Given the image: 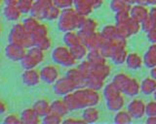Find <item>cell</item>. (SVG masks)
<instances>
[{"instance_id":"cell-50","label":"cell","mask_w":156,"mask_h":124,"mask_svg":"<svg viewBox=\"0 0 156 124\" xmlns=\"http://www.w3.org/2000/svg\"><path fill=\"white\" fill-rule=\"evenodd\" d=\"M150 77H152L153 79L156 80V66H155V67H152V68H151V71H150Z\"/></svg>"},{"instance_id":"cell-32","label":"cell","mask_w":156,"mask_h":124,"mask_svg":"<svg viewBox=\"0 0 156 124\" xmlns=\"http://www.w3.org/2000/svg\"><path fill=\"white\" fill-rule=\"evenodd\" d=\"M23 24L27 28V30L32 34V33L36 30V28L39 26L40 22H39V18L30 15V17L24 18V21H23Z\"/></svg>"},{"instance_id":"cell-19","label":"cell","mask_w":156,"mask_h":124,"mask_svg":"<svg viewBox=\"0 0 156 124\" xmlns=\"http://www.w3.org/2000/svg\"><path fill=\"white\" fill-rule=\"evenodd\" d=\"M105 102H106V107L109 111L117 112V111H119V109H122V108H123L125 104V100L122 93H120L113 98L106 100Z\"/></svg>"},{"instance_id":"cell-39","label":"cell","mask_w":156,"mask_h":124,"mask_svg":"<svg viewBox=\"0 0 156 124\" xmlns=\"http://www.w3.org/2000/svg\"><path fill=\"white\" fill-rule=\"evenodd\" d=\"M33 4H34L33 0H19L17 5L23 14H28V13L30 14Z\"/></svg>"},{"instance_id":"cell-2","label":"cell","mask_w":156,"mask_h":124,"mask_svg":"<svg viewBox=\"0 0 156 124\" xmlns=\"http://www.w3.org/2000/svg\"><path fill=\"white\" fill-rule=\"evenodd\" d=\"M73 95L76 99L78 108L84 109L89 106H97L100 103V94L98 90L88 86L78 87L73 91Z\"/></svg>"},{"instance_id":"cell-34","label":"cell","mask_w":156,"mask_h":124,"mask_svg":"<svg viewBox=\"0 0 156 124\" xmlns=\"http://www.w3.org/2000/svg\"><path fill=\"white\" fill-rule=\"evenodd\" d=\"M42 122L45 124H60L63 122V117L55 113L50 112L45 116L42 117Z\"/></svg>"},{"instance_id":"cell-25","label":"cell","mask_w":156,"mask_h":124,"mask_svg":"<svg viewBox=\"0 0 156 124\" xmlns=\"http://www.w3.org/2000/svg\"><path fill=\"white\" fill-rule=\"evenodd\" d=\"M127 55H128V54H127L125 47L121 46L119 47H117V49L113 51V54H112V55L110 56V58L112 59V61H113L115 64L120 65V64H123L126 62Z\"/></svg>"},{"instance_id":"cell-41","label":"cell","mask_w":156,"mask_h":124,"mask_svg":"<svg viewBox=\"0 0 156 124\" xmlns=\"http://www.w3.org/2000/svg\"><path fill=\"white\" fill-rule=\"evenodd\" d=\"M140 24H141V28L147 32V31L152 29V28L156 27V21L148 16L143 22L140 23Z\"/></svg>"},{"instance_id":"cell-21","label":"cell","mask_w":156,"mask_h":124,"mask_svg":"<svg viewBox=\"0 0 156 124\" xmlns=\"http://www.w3.org/2000/svg\"><path fill=\"white\" fill-rule=\"evenodd\" d=\"M71 51L72 55L74 56V58L76 60H82L87 57L88 54H89V49L87 47V46L84 43H80L75 46H73L69 47Z\"/></svg>"},{"instance_id":"cell-24","label":"cell","mask_w":156,"mask_h":124,"mask_svg":"<svg viewBox=\"0 0 156 124\" xmlns=\"http://www.w3.org/2000/svg\"><path fill=\"white\" fill-rule=\"evenodd\" d=\"M63 43L68 47H71L77 44H80V43H82V41L79 33L75 32L74 30H71L65 32V34H63Z\"/></svg>"},{"instance_id":"cell-18","label":"cell","mask_w":156,"mask_h":124,"mask_svg":"<svg viewBox=\"0 0 156 124\" xmlns=\"http://www.w3.org/2000/svg\"><path fill=\"white\" fill-rule=\"evenodd\" d=\"M144 63L150 69L156 66V43L151 45L146 51L144 55Z\"/></svg>"},{"instance_id":"cell-11","label":"cell","mask_w":156,"mask_h":124,"mask_svg":"<svg viewBox=\"0 0 156 124\" xmlns=\"http://www.w3.org/2000/svg\"><path fill=\"white\" fill-rule=\"evenodd\" d=\"M130 16L135 21L141 23L149 16V11L146 9L144 5L136 4V5H134L130 9Z\"/></svg>"},{"instance_id":"cell-36","label":"cell","mask_w":156,"mask_h":124,"mask_svg":"<svg viewBox=\"0 0 156 124\" xmlns=\"http://www.w3.org/2000/svg\"><path fill=\"white\" fill-rule=\"evenodd\" d=\"M44 51H45L41 50L40 47H38L36 46H32V47H28V49H27V52H28V54H30L34 57V58H35L39 62V64L42 63L44 58H45Z\"/></svg>"},{"instance_id":"cell-46","label":"cell","mask_w":156,"mask_h":124,"mask_svg":"<svg viewBox=\"0 0 156 124\" xmlns=\"http://www.w3.org/2000/svg\"><path fill=\"white\" fill-rule=\"evenodd\" d=\"M7 109H8V108H7L6 103L2 101V100H0V114H4L7 112Z\"/></svg>"},{"instance_id":"cell-45","label":"cell","mask_w":156,"mask_h":124,"mask_svg":"<svg viewBox=\"0 0 156 124\" xmlns=\"http://www.w3.org/2000/svg\"><path fill=\"white\" fill-rule=\"evenodd\" d=\"M62 123H85L83 121V119H77V118H73V117H68L66 119H63Z\"/></svg>"},{"instance_id":"cell-31","label":"cell","mask_w":156,"mask_h":124,"mask_svg":"<svg viewBox=\"0 0 156 124\" xmlns=\"http://www.w3.org/2000/svg\"><path fill=\"white\" fill-rule=\"evenodd\" d=\"M132 116L128 111H123V109H119L117 111L115 116H114V122L115 123H119V124H123V123H130L132 122Z\"/></svg>"},{"instance_id":"cell-10","label":"cell","mask_w":156,"mask_h":124,"mask_svg":"<svg viewBox=\"0 0 156 124\" xmlns=\"http://www.w3.org/2000/svg\"><path fill=\"white\" fill-rule=\"evenodd\" d=\"M21 119L22 123L26 124H38L42 122L41 117L38 116L37 113L34 111L33 108H27L21 113Z\"/></svg>"},{"instance_id":"cell-53","label":"cell","mask_w":156,"mask_h":124,"mask_svg":"<svg viewBox=\"0 0 156 124\" xmlns=\"http://www.w3.org/2000/svg\"><path fill=\"white\" fill-rule=\"evenodd\" d=\"M153 95H154V99L156 100V90H155V91H154V93H153Z\"/></svg>"},{"instance_id":"cell-40","label":"cell","mask_w":156,"mask_h":124,"mask_svg":"<svg viewBox=\"0 0 156 124\" xmlns=\"http://www.w3.org/2000/svg\"><path fill=\"white\" fill-rule=\"evenodd\" d=\"M3 122L7 124H20L22 123V119L21 116L16 113H10L4 117Z\"/></svg>"},{"instance_id":"cell-6","label":"cell","mask_w":156,"mask_h":124,"mask_svg":"<svg viewBox=\"0 0 156 124\" xmlns=\"http://www.w3.org/2000/svg\"><path fill=\"white\" fill-rule=\"evenodd\" d=\"M27 49L26 47H23L20 44H16V43L9 42V44L5 47V55L7 56V58L15 61V62H20L23 56L27 54Z\"/></svg>"},{"instance_id":"cell-27","label":"cell","mask_w":156,"mask_h":124,"mask_svg":"<svg viewBox=\"0 0 156 124\" xmlns=\"http://www.w3.org/2000/svg\"><path fill=\"white\" fill-rule=\"evenodd\" d=\"M109 73H110V67L106 64V62L105 63H102V64L95 65V66L92 65V73L91 74H94L101 79L105 80V78L108 77Z\"/></svg>"},{"instance_id":"cell-44","label":"cell","mask_w":156,"mask_h":124,"mask_svg":"<svg viewBox=\"0 0 156 124\" xmlns=\"http://www.w3.org/2000/svg\"><path fill=\"white\" fill-rule=\"evenodd\" d=\"M147 38H148L149 42H151L152 44H155L156 43V27L147 31Z\"/></svg>"},{"instance_id":"cell-15","label":"cell","mask_w":156,"mask_h":124,"mask_svg":"<svg viewBox=\"0 0 156 124\" xmlns=\"http://www.w3.org/2000/svg\"><path fill=\"white\" fill-rule=\"evenodd\" d=\"M32 108L34 111L37 113L39 116L43 117L51 112V103L49 102L47 99L41 98L34 102Z\"/></svg>"},{"instance_id":"cell-55","label":"cell","mask_w":156,"mask_h":124,"mask_svg":"<svg viewBox=\"0 0 156 124\" xmlns=\"http://www.w3.org/2000/svg\"><path fill=\"white\" fill-rule=\"evenodd\" d=\"M1 2H2V0H0V4H1Z\"/></svg>"},{"instance_id":"cell-28","label":"cell","mask_w":156,"mask_h":124,"mask_svg":"<svg viewBox=\"0 0 156 124\" xmlns=\"http://www.w3.org/2000/svg\"><path fill=\"white\" fill-rule=\"evenodd\" d=\"M120 93H122L120 91V89L117 87L112 82L105 84V86L102 87V94H104V97L105 99V101L108 99H111V98L117 96V95L120 94Z\"/></svg>"},{"instance_id":"cell-13","label":"cell","mask_w":156,"mask_h":124,"mask_svg":"<svg viewBox=\"0 0 156 124\" xmlns=\"http://www.w3.org/2000/svg\"><path fill=\"white\" fill-rule=\"evenodd\" d=\"M22 14L18 5H5L3 8V16L9 21H18Z\"/></svg>"},{"instance_id":"cell-52","label":"cell","mask_w":156,"mask_h":124,"mask_svg":"<svg viewBox=\"0 0 156 124\" xmlns=\"http://www.w3.org/2000/svg\"><path fill=\"white\" fill-rule=\"evenodd\" d=\"M147 4H150V5H156V0H147Z\"/></svg>"},{"instance_id":"cell-42","label":"cell","mask_w":156,"mask_h":124,"mask_svg":"<svg viewBox=\"0 0 156 124\" xmlns=\"http://www.w3.org/2000/svg\"><path fill=\"white\" fill-rule=\"evenodd\" d=\"M145 114L147 116H156V100L145 104Z\"/></svg>"},{"instance_id":"cell-49","label":"cell","mask_w":156,"mask_h":124,"mask_svg":"<svg viewBox=\"0 0 156 124\" xmlns=\"http://www.w3.org/2000/svg\"><path fill=\"white\" fill-rule=\"evenodd\" d=\"M146 122H147V123H151V124H156V116H148V118L146 119Z\"/></svg>"},{"instance_id":"cell-35","label":"cell","mask_w":156,"mask_h":124,"mask_svg":"<svg viewBox=\"0 0 156 124\" xmlns=\"http://www.w3.org/2000/svg\"><path fill=\"white\" fill-rule=\"evenodd\" d=\"M130 78L131 77H129V76L127 74H125V73H119V74H117V75L114 76L113 80H112V83H113L121 91L122 88L124 87V85L126 84L127 82H128Z\"/></svg>"},{"instance_id":"cell-51","label":"cell","mask_w":156,"mask_h":124,"mask_svg":"<svg viewBox=\"0 0 156 124\" xmlns=\"http://www.w3.org/2000/svg\"><path fill=\"white\" fill-rule=\"evenodd\" d=\"M124 1L127 3V4H129V5H132V4H134L136 3V0H124Z\"/></svg>"},{"instance_id":"cell-57","label":"cell","mask_w":156,"mask_h":124,"mask_svg":"<svg viewBox=\"0 0 156 124\" xmlns=\"http://www.w3.org/2000/svg\"><path fill=\"white\" fill-rule=\"evenodd\" d=\"M33 1H35V0H33Z\"/></svg>"},{"instance_id":"cell-23","label":"cell","mask_w":156,"mask_h":124,"mask_svg":"<svg viewBox=\"0 0 156 124\" xmlns=\"http://www.w3.org/2000/svg\"><path fill=\"white\" fill-rule=\"evenodd\" d=\"M156 90V80L152 77H147L140 83V91L145 95L153 94Z\"/></svg>"},{"instance_id":"cell-56","label":"cell","mask_w":156,"mask_h":124,"mask_svg":"<svg viewBox=\"0 0 156 124\" xmlns=\"http://www.w3.org/2000/svg\"><path fill=\"white\" fill-rule=\"evenodd\" d=\"M0 63H1V59H0Z\"/></svg>"},{"instance_id":"cell-43","label":"cell","mask_w":156,"mask_h":124,"mask_svg":"<svg viewBox=\"0 0 156 124\" xmlns=\"http://www.w3.org/2000/svg\"><path fill=\"white\" fill-rule=\"evenodd\" d=\"M73 2H74V0H53V4L61 8L62 10L71 7L73 5Z\"/></svg>"},{"instance_id":"cell-29","label":"cell","mask_w":156,"mask_h":124,"mask_svg":"<svg viewBox=\"0 0 156 124\" xmlns=\"http://www.w3.org/2000/svg\"><path fill=\"white\" fill-rule=\"evenodd\" d=\"M33 38H34V45L33 46L40 47V49L43 51H48L52 47V41L48 35L37 36V37H33Z\"/></svg>"},{"instance_id":"cell-8","label":"cell","mask_w":156,"mask_h":124,"mask_svg":"<svg viewBox=\"0 0 156 124\" xmlns=\"http://www.w3.org/2000/svg\"><path fill=\"white\" fill-rule=\"evenodd\" d=\"M22 80L24 85L28 87L36 86L41 82L40 71L33 69H27L22 73Z\"/></svg>"},{"instance_id":"cell-17","label":"cell","mask_w":156,"mask_h":124,"mask_svg":"<svg viewBox=\"0 0 156 124\" xmlns=\"http://www.w3.org/2000/svg\"><path fill=\"white\" fill-rule=\"evenodd\" d=\"M51 112L65 117L67 116V113L70 111L62 98V99H56L51 103Z\"/></svg>"},{"instance_id":"cell-14","label":"cell","mask_w":156,"mask_h":124,"mask_svg":"<svg viewBox=\"0 0 156 124\" xmlns=\"http://www.w3.org/2000/svg\"><path fill=\"white\" fill-rule=\"evenodd\" d=\"M121 92L128 95V96L134 97L140 92V83H139L136 80L130 78L128 82L124 85V87L122 88Z\"/></svg>"},{"instance_id":"cell-4","label":"cell","mask_w":156,"mask_h":124,"mask_svg":"<svg viewBox=\"0 0 156 124\" xmlns=\"http://www.w3.org/2000/svg\"><path fill=\"white\" fill-rule=\"evenodd\" d=\"M51 58L56 64L62 67L70 68L76 63V59L72 55L70 49L67 46H58L52 51Z\"/></svg>"},{"instance_id":"cell-54","label":"cell","mask_w":156,"mask_h":124,"mask_svg":"<svg viewBox=\"0 0 156 124\" xmlns=\"http://www.w3.org/2000/svg\"><path fill=\"white\" fill-rule=\"evenodd\" d=\"M1 32H2V27H1V24H0V35H1Z\"/></svg>"},{"instance_id":"cell-16","label":"cell","mask_w":156,"mask_h":124,"mask_svg":"<svg viewBox=\"0 0 156 124\" xmlns=\"http://www.w3.org/2000/svg\"><path fill=\"white\" fill-rule=\"evenodd\" d=\"M68 78H70L73 82H74L78 87H82V86H85V83H86V77L84 75L81 73V71L77 68H74L72 66L69 69L67 70L66 75Z\"/></svg>"},{"instance_id":"cell-3","label":"cell","mask_w":156,"mask_h":124,"mask_svg":"<svg viewBox=\"0 0 156 124\" xmlns=\"http://www.w3.org/2000/svg\"><path fill=\"white\" fill-rule=\"evenodd\" d=\"M9 42L20 44L27 49L34 45V38L30 32L27 30V28L22 23H16L9 33Z\"/></svg>"},{"instance_id":"cell-5","label":"cell","mask_w":156,"mask_h":124,"mask_svg":"<svg viewBox=\"0 0 156 124\" xmlns=\"http://www.w3.org/2000/svg\"><path fill=\"white\" fill-rule=\"evenodd\" d=\"M78 88V85L67 76L60 77L53 83V90L58 96H66V94L71 93Z\"/></svg>"},{"instance_id":"cell-37","label":"cell","mask_w":156,"mask_h":124,"mask_svg":"<svg viewBox=\"0 0 156 124\" xmlns=\"http://www.w3.org/2000/svg\"><path fill=\"white\" fill-rule=\"evenodd\" d=\"M130 5L127 4L124 0H111L110 2V8L112 11H114L115 13L124 11V10H129Z\"/></svg>"},{"instance_id":"cell-20","label":"cell","mask_w":156,"mask_h":124,"mask_svg":"<svg viewBox=\"0 0 156 124\" xmlns=\"http://www.w3.org/2000/svg\"><path fill=\"white\" fill-rule=\"evenodd\" d=\"M126 64L128 66V68L132 70H138L143 66L144 59L136 52H131L127 55Z\"/></svg>"},{"instance_id":"cell-7","label":"cell","mask_w":156,"mask_h":124,"mask_svg":"<svg viewBox=\"0 0 156 124\" xmlns=\"http://www.w3.org/2000/svg\"><path fill=\"white\" fill-rule=\"evenodd\" d=\"M41 80L48 84H53L56 80L60 78V72L55 65L48 64L45 65L40 70Z\"/></svg>"},{"instance_id":"cell-47","label":"cell","mask_w":156,"mask_h":124,"mask_svg":"<svg viewBox=\"0 0 156 124\" xmlns=\"http://www.w3.org/2000/svg\"><path fill=\"white\" fill-rule=\"evenodd\" d=\"M149 17L156 21V7H153L151 10L149 11Z\"/></svg>"},{"instance_id":"cell-1","label":"cell","mask_w":156,"mask_h":124,"mask_svg":"<svg viewBox=\"0 0 156 124\" xmlns=\"http://www.w3.org/2000/svg\"><path fill=\"white\" fill-rule=\"evenodd\" d=\"M86 16L79 14L75 8L69 7L62 9L61 16L58 18V27L62 32L75 30L81 26Z\"/></svg>"},{"instance_id":"cell-30","label":"cell","mask_w":156,"mask_h":124,"mask_svg":"<svg viewBox=\"0 0 156 124\" xmlns=\"http://www.w3.org/2000/svg\"><path fill=\"white\" fill-rule=\"evenodd\" d=\"M20 63H21V66L23 68V70L36 68L39 65V62L34 58L30 54H28L27 51V54L23 56V58L20 61Z\"/></svg>"},{"instance_id":"cell-26","label":"cell","mask_w":156,"mask_h":124,"mask_svg":"<svg viewBox=\"0 0 156 124\" xmlns=\"http://www.w3.org/2000/svg\"><path fill=\"white\" fill-rule=\"evenodd\" d=\"M87 59L90 61V63L93 66L105 63V57L102 55V54L100 51V50L89 51V54H88V55H87Z\"/></svg>"},{"instance_id":"cell-12","label":"cell","mask_w":156,"mask_h":124,"mask_svg":"<svg viewBox=\"0 0 156 124\" xmlns=\"http://www.w3.org/2000/svg\"><path fill=\"white\" fill-rule=\"evenodd\" d=\"M81 118L85 123H94L99 120L100 111L96 106H89L84 108L81 114Z\"/></svg>"},{"instance_id":"cell-38","label":"cell","mask_w":156,"mask_h":124,"mask_svg":"<svg viewBox=\"0 0 156 124\" xmlns=\"http://www.w3.org/2000/svg\"><path fill=\"white\" fill-rule=\"evenodd\" d=\"M101 35L105 37V40H111V39H114V38H117L118 35H117L116 26L108 25V26L104 27V29L101 31Z\"/></svg>"},{"instance_id":"cell-9","label":"cell","mask_w":156,"mask_h":124,"mask_svg":"<svg viewBox=\"0 0 156 124\" xmlns=\"http://www.w3.org/2000/svg\"><path fill=\"white\" fill-rule=\"evenodd\" d=\"M127 109L133 118H141L145 114V103L141 99H133Z\"/></svg>"},{"instance_id":"cell-48","label":"cell","mask_w":156,"mask_h":124,"mask_svg":"<svg viewBox=\"0 0 156 124\" xmlns=\"http://www.w3.org/2000/svg\"><path fill=\"white\" fill-rule=\"evenodd\" d=\"M5 5H17L19 0H3Z\"/></svg>"},{"instance_id":"cell-22","label":"cell","mask_w":156,"mask_h":124,"mask_svg":"<svg viewBox=\"0 0 156 124\" xmlns=\"http://www.w3.org/2000/svg\"><path fill=\"white\" fill-rule=\"evenodd\" d=\"M85 86H88V87L93 88V89L99 91V90L102 89V87L105 86V80L100 78V77H98V76H96L94 74H90L86 78Z\"/></svg>"},{"instance_id":"cell-33","label":"cell","mask_w":156,"mask_h":124,"mask_svg":"<svg viewBox=\"0 0 156 124\" xmlns=\"http://www.w3.org/2000/svg\"><path fill=\"white\" fill-rule=\"evenodd\" d=\"M61 13H62V9L56 6L55 4H52V5H50L47 8V11L45 14V18L48 21L58 20L61 16Z\"/></svg>"}]
</instances>
